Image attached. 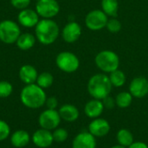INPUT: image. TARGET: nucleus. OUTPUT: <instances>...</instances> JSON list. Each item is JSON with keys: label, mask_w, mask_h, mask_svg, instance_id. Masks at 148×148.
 Listing matches in <instances>:
<instances>
[{"label": "nucleus", "mask_w": 148, "mask_h": 148, "mask_svg": "<svg viewBox=\"0 0 148 148\" xmlns=\"http://www.w3.org/2000/svg\"><path fill=\"white\" fill-rule=\"evenodd\" d=\"M61 116L56 109H49L42 111L38 117V124L41 128L46 130H55L61 123Z\"/></svg>", "instance_id": "nucleus-8"}, {"label": "nucleus", "mask_w": 148, "mask_h": 148, "mask_svg": "<svg viewBox=\"0 0 148 148\" xmlns=\"http://www.w3.org/2000/svg\"><path fill=\"white\" fill-rule=\"evenodd\" d=\"M40 21V16L36 11L33 9H24L19 11L17 15V23L20 26L24 28H35L38 22Z\"/></svg>", "instance_id": "nucleus-10"}, {"label": "nucleus", "mask_w": 148, "mask_h": 148, "mask_svg": "<svg viewBox=\"0 0 148 148\" xmlns=\"http://www.w3.org/2000/svg\"><path fill=\"white\" fill-rule=\"evenodd\" d=\"M116 140L119 145L125 147H129L134 142L133 134L129 130L125 128L118 131L116 134Z\"/></svg>", "instance_id": "nucleus-22"}, {"label": "nucleus", "mask_w": 148, "mask_h": 148, "mask_svg": "<svg viewBox=\"0 0 148 148\" xmlns=\"http://www.w3.org/2000/svg\"><path fill=\"white\" fill-rule=\"evenodd\" d=\"M59 114L61 119L67 122H74L75 121L80 115L78 108L72 104H64L62 105L59 110Z\"/></svg>", "instance_id": "nucleus-19"}, {"label": "nucleus", "mask_w": 148, "mask_h": 148, "mask_svg": "<svg viewBox=\"0 0 148 148\" xmlns=\"http://www.w3.org/2000/svg\"><path fill=\"white\" fill-rule=\"evenodd\" d=\"M54 82V76L49 72H42L38 75L36 83L43 89L49 88Z\"/></svg>", "instance_id": "nucleus-25"}, {"label": "nucleus", "mask_w": 148, "mask_h": 148, "mask_svg": "<svg viewBox=\"0 0 148 148\" xmlns=\"http://www.w3.org/2000/svg\"><path fill=\"white\" fill-rule=\"evenodd\" d=\"M21 35V29L18 23L6 19L0 22V41L4 44L16 43Z\"/></svg>", "instance_id": "nucleus-5"}, {"label": "nucleus", "mask_w": 148, "mask_h": 148, "mask_svg": "<svg viewBox=\"0 0 148 148\" xmlns=\"http://www.w3.org/2000/svg\"><path fill=\"white\" fill-rule=\"evenodd\" d=\"M13 92V86L10 82L0 81V98H7Z\"/></svg>", "instance_id": "nucleus-27"}, {"label": "nucleus", "mask_w": 148, "mask_h": 148, "mask_svg": "<svg viewBox=\"0 0 148 148\" xmlns=\"http://www.w3.org/2000/svg\"><path fill=\"white\" fill-rule=\"evenodd\" d=\"M88 132L95 138H102L110 132V124L102 118L94 119L88 125Z\"/></svg>", "instance_id": "nucleus-13"}, {"label": "nucleus", "mask_w": 148, "mask_h": 148, "mask_svg": "<svg viewBox=\"0 0 148 148\" xmlns=\"http://www.w3.org/2000/svg\"><path fill=\"white\" fill-rule=\"evenodd\" d=\"M133 95L130 92H121L117 95L115 98L116 106L120 108H127L133 102Z\"/></svg>", "instance_id": "nucleus-24"}, {"label": "nucleus", "mask_w": 148, "mask_h": 148, "mask_svg": "<svg viewBox=\"0 0 148 148\" xmlns=\"http://www.w3.org/2000/svg\"><path fill=\"white\" fill-rule=\"evenodd\" d=\"M102 103H103V106H104V108H107V109H113L114 108V106L116 105L115 103V99L112 98L111 96H107L105 97L103 100H101Z\"/></svg>", "instance_id": "nucleus-31"}, {"label": "nucleus", "mask_w": 148, "mask_h": 148, "mask_svg": "<svg viewBox=\"0 0 148 148\" xmlns=\"http://www.w3.org/2000/svg\"><path fill=\"white\" fill-rule=\"evenodd\" d=\"M128 148H148V146L144 142L136 141V142H134Z\"/></svg>", "instance_id": "nucleus-33"}, {"label": "nucleus", "mask_w": 148, "mask_h": 148, "mask_svg": "<svg viewBox=\"0 0 148 148\" xmlns=\"http://www.w3.org/2000/svg\"><path fill=\"white\" fill-rule=\"evenodd\" d=\"M38 75L39 74L36 69L30 64L23 65L18 72V76L20 81L25 85L36 83Z\"/></svg>", "instance_id": "nucleus-16"}, {"label": "nucleus", "mask_w": 148, "mask_h": 148, "mask_svg": "<svg viewBox=\"0 0 148 148\" xmlns=\"http://www.w3.org/2000/svg\"><path fill=\"white\" fill-rule=\"evenodd\" d=\"M110 148H127V147H122V146H121V145H116V146H114V147H110Z\"/></svg>", "instance_id": "nucleus-34"}, {"label": "nucleus", "mask_w": 148, "mask_h": 148, "mask_svg": "<svg viewBox=\"0 0 148 148\" xmlns=\"http://www.w3.org/2000/svg\"><path fill=\"white\" fill-rule=\"evenodd\" d=\"M45 105L49 109H56V108L58 107V100L55 96H51L49 98L47 97Z\"/></svg>", "instance_id": "nucleus-32"}, {"label": "nucleus", "mask_w": 148, "mask_h": 148, "mask_svg": "<svg viewBox=\"0 0 148 148\" xmlns=\"http://www.w3.org/2000/svg\"><path fill=\"white\" fill-rule=\"evenodd\" d=\"M109 80L113 85V87L115 88H120L125 85L126 81H127V77L126 75L123 71L120 70L119 69L113 71L112 73H110V75L108 76Z\"/></svg>", "instance_id": "nucleus-23"}, {"label": "nucleus", "mask_w": 148, "mask_h": 148, "mask_svg": "<svg viewBox=\"0 0 148 148\" xmlns=\"http://www.w3.org/2000/svg\"><path fill=\"white\" fill-rule=\"evenodd\" d=\"M102 11L108 16L115 17L118 15L119 3L118 0H101Z\"/></svg>", "instance_id": "nucleus-21"}, {"label": "nucleus", "mask_w": 148, "mask_h": 148, "mask_svg": "<svg viewBox=\"0 0 148 148\" xmlns=\"http://www.w3.org/2000/svg\"><path fill=\"white\" fill-rule=\"evenodd\" d=\"M82 35V27L81 25L75 22H69L62 30V37L64 42L68 43L75 42Z\"/></svg>", "instance_id": "nucleus-12"}, {"label": "nucleus", "mask_w": 148, "mask_h": 148, "mask_svg": "<svg viewBox=\"0 0 148 148\" xmlns=\"http://www.w3.org/2000/svg\"><path fill=\"white\" fill-rule=\"evenodd\" d=\"M20 100L24 107L29 109H38L45 105L47 95L43 88L36 83L25 85L20 93Z\"/></svg>", "instance_id": "nucleus-1"}, {"label": "nucleus", "mask_w": 148, "mask_h": 148, "mask_svg": "<svg viewBox=\"0 0 148 148\" xmlns=\"http://www.w3.org/2000/svg\"><path fill=\"white\" fill-rule=\"evenodd\" d=\"M10 143L14 147L23 148L29 145L31 137L25 130H16L10 136Z\"/></svg>", "instance_id": "nucleus-18"}, {"label": "nucleus", "mask_w": 148, "mask_h": 148, "mask_svg": "<svg viewBox=\"0 0 148 148\" xmlns=\"http://www.w3.org/2000/svg\"><path fill=\"white\" fill-rule=\"evenodd\" d=\"M108 21V16L101 10H91L85 17V24L87 28L93 31L101 30L106 28Z\"/></svg>", "instance_id": "nucleus-9"}, {"label": "nucleus", "mask_w": 148, "mask_h": 148, "mask_svg": "<svg viewBox=\"0 0 148 148\" xmlns=\"http://www.w3.org/2000/svg\"><path fill=\"white\" fill-rule=\"evenodd\" d=\"M36 42V38L35 35L29 33V32H25V33H21V35L18 36L16 45V47L21 49V50H29L32 49Z\"/></svg>", "instance_id": "nucleus-20"}, {"label": "nucleus", "mask_w": 148, "mask_h": 148, "mask_svg": "<svg viewBox=\"0 0 148 148\" xmlns=\"http://www.w3.org/2000/svg\"><path fill=\"white\" fill-rule=\"evenodd\" d=\"M103 110L104 106L102 101L97 99H93L88 101L84 107V113L90 119L99 118L103 113Z\"/></svg>", "instance_id": "nucleus-17"}, {"label": "nucleus", "mask_w": 148, "mask_h": 148, "mask_svg": "<svg viewBox=\"0 0 148 148\" xmlns=\"http://www.w3.org/2000/svg\"><path fill=\"white\" fill-rule=\"evenodd\" d=\"M10 134V127L9 124L3 120H0V142L7 140Z\"/></svg>", "instance_id": "nucleus-28"}, {"label": "nucleus", "mask_w": 148, "mask_h": 148, "mask_svg": "<svg viewBox=\"0 0 148 148\" xmlns=\"http://www.w3.org/2000/svg\"><path fill=\"white\" fill-rule=\"evenodd\" d=\"M95 64L104 73H112L119 69L120 57L112 50H102L99 52L95 58Z\"/></svg>", "instance_id": "nucleus-4"}, {"label": "nucleus", "mask_w": 148, "mask_h": 148, "mask_svg": "<svg viewBox=\"0 0 148 148\" xmlns=\"http://www.w3.org/2000/svg\"><path fill=\"white\" fill-rule=\"evenodd\" d=\"M57 68L65 73H74L80 67V61L77 56L69 51L60 52L56 57Z\"/></svg>", "instance_id": "nucleus-6"}, {"label": "nucleus", "mask_w": 148, "mask_h": 148, "mask_svg": "<svg viewBox=\"0 0 148 148\" xmlns=\"http://www.w3.org/2000/svg\"><path fill=\"white\" fill-rule=\"evenodd\" d=\"M129 92L134 98H144L148 95V80L144 76H138L132 80Z\"/></svg>", "instance_id": "nucleus-11"}, {"label": "nucleus", "mask_w": 148, "mask_h": 148, "mask_svg": "<svg viewBox=\"0 0 148 148\" xmlns=\"http://www.w3.org/2000/svg\"><path fill=\"white\" fill-rule=\"evenodd\" d=\"M106 28L111 33H118L121 29V23L117 18L113 17L108 21Z\"/></svg>", "instance_id": "nucleus-29"}, {"label": "nucleus", "mask_w": 148, "mask_h": 148, "mask_svg": "<svg viewBox=\"0 0 148 148\" xmlns=\"http://www.w3.org/2000/svg\"><path fill=\"white\" fill-rule=\"evenodd\" d=\"M10 4L15 9L22 10L27 9L29 6L31 0H10Z\"/></svg>", "instance_id": "nucleus-30"}, {"label": "nucleus", "mask_w": 148, "mask_h": 148, "mask_svg": "<svg viewBox=\"0 0 148 148\" xmlns=\"http://www.w3.org/2000/svg\"><path fill=\"white\" fill-rule=\"evenodd\" d=\"M113 85L105 74H96L90 77L88 82V91L93 99L103 100L112 91Z\"/></svg>", "instance_id": "nucleus-3"}, {"label": "nucleus", "mask_w": 148, "mask_h": 148, "mask_svg": "<svg viewBox=\"0 0 148 148\" xmlns=\"http://www.w3.org/2000/svg\"><path fill=\"white\" fill-rule=\"evenodd\" d=\"M72 148H96V140L89 132H82L73 140Z\"/></svg>", "instance_id": "nucleus-15"}, {"label": "nucleus", "mask_w": 148, "mask_h": 148, "mask_svg": "<svg viewBox=\"0 0 148 148\" xmlns=\"http://www.w3.org/2000/svg\"><path fill=\"white\" fill-rule=\"evenodd\" d=\"M35 10L43 19H52L60 11V5L56 0H37Z\"/></svg>", "instance_id": "nucleus-7"}, {"label": "nucleus", "mask_w": 148, "mask_h": 148, "mask_svg": "<svg viewBox=\"0 0 148 148\" xmlns=\"http://www.w3.org/2000/svg\"><path fill=\"white\" fill-rule=\"evenodd\" d=\"M60 34V28L53 19H40L35 27V36L36 41L42 45L54 43Z\"/></svg>", "instance_id": "nucleus-2"}, {"label": "nucleus", "mask_w": 148, "mask_h": 148, "mask_svg": "<svg viewBox=\"0 0 148 148\" xmlns=\"http://www.w3.org/2000/svg\"><path fill=\"white\" fill-rule=\"evenodd\" d=\"M52 134H53L54 141H56L57 143H62V142L66 141L68 137H69L68 131L64 128H62V127L56 128L54 130V132L52 133Z\"/></svg>", "instance_id": "nucleus-26"}, {"label": "nucleus", "mask_w": 148, "mask_h": 148, "mask_svg": "<svg viewBox=\"0 0 148 148\" xmlns=\"http://www.w3.org/2000/svg\"><path fill=\"white\" fill-rule=\"evenodd\" d=\"M31 140L36 147L39 148L49 147L53 142L54 138L51 131L43 128L37 129L31 136Z\"/></svg>", "instance_id": "nucleus-14"}]
</instances>
